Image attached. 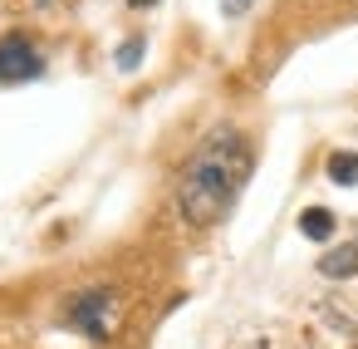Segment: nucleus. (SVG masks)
I'll return each mask as SVG.
<instances>
[{
    "mask_svg": "<svg viewBox=\"0 0 358 349\" xmlns=\"http://www.w3.org/2000/svg\"><path fill=\"white\" fill-rule=\"evenodd\" d=\"M250 163L255 158H250V143H245L241 128H231V123L211 128L192 148V158H187V167L177 177V212H182V221L196 226V231L216 226L231 212V202L241 197V187L250 177Z\"/></svg>",
    "mask_w": 358,
    "mask_h": 349,
    "instance_id": "obj_1",
    "label": "nucleus"
},
{
    "mask_svg": "<svg viewBox=\"0 0 358 349\" xmlns=\"http://www.w3.org/2000/svg\"><path fill=\"white\" fill-rule=\"evenodd\" d=\"M118 320H123V300H118L113 285H89L69 300V324L89 339H113Z\"/></svg>",
    "mask_w": 358,
    "mask_h": 349,
    "instance_id": "obj_2",
    "label": "nucleus"
},
{
    "mask_svg": "<svg viewBox=\"0 0 358 349\" xmlns=\"http://www.w3.org/2000/svg\"><path fill=\"white\" fill-rule=\"evenodd\" d=\"M40 69H45V60H40V50L25 35H6V40H0V84H25Z\"/></svg>",
    "mask_w": 358,
    "mask_h": 349,
    "instance_id": "obj_3",
    "label": "nucleus"
},
{
    "mask_svg": "<svg viewBox=\"0 0 358 349\" xmlns=\"http://www.w3.org/2000/svg\"><path fill=\"white\" fill-rule=\"evenodd\" d=\"M319 271L329 280H343V275H358V246H334L319 256Z\"/></svg>",
    "mask_w": 358,
    "mask_h": 349,
    "instance_id": "obj_4",
    "label": "nucleus"
},
{
    "mask_svg": "<svg viewBox=\"0 0 358 349\" xmlns=\"http://www.w3.org/2000/svg\"><path fill=\"white\" fill-rule=\"evenodd\" d=\"M299 231H304L309 241H329V236H334V217H329L324 207H309V212L299 217Z\"/></svg>",
    "mask_w": 358,
    "mask_h": 349,
    "instance_id": "obj_5",
    "label": "nucleus"
},
{
    "mask_svg": "<svg viewBox=\"0 0 358 349\" xmlns=\"http://www.w3.org/2000/svg\"><path fill=\"white\" fill-rule=\"evenodd\" d=\"M329 177L338 187H358V153H334L329 158Z\"/></svg>",
    "mask_w": 358,
    "mask_h": 349,
    "instance_id": "obj_6",
    "label": "nucleus"
},
{
    "mask_svg": "<svg viewBox=\"0 0 358 349\" xmlns=\"http://www.w3.org/2000/svg\"><path fill=\"white\" fill-rule=\"evenodd\" d=\"M138 64H143V40H128L118 55V69H138Z\"/></svg>",
    "mask_w": 358,
    "mask_h": 349,
    "instance_id": "obj_7",
    "label": "nucleus"
},
{
    "mask_svg": "<svg viewBox=\"0 0 358 349\" xmlns=\"http://www.w3.org/2000/svg\"><path fill=\"white\" fill-rule=\"evenodd\" d=\"M245 6H250V0H221V11H226V15H241Z\"/></svg>",
    "mask_w": 358,
    "mask_h": 349,
    "instance_id": "obj_8",
    "label": "nucleus"
},
{
    "mask_svg": "<svg viewBox=\"0 0 358 349\" xmlns=\"http://www.w3.org/2000/svg\"><path fill=\"white\" fill-rule=\"evenodd\" d=\"M128 6H138V11H152V6H157V0H128Z\"/></svg>",
    "mask_w": 358,
    "mask_h": 349,
    "instance_id": "obj_9",
    "label": "nucleus"
},
{
    "mask_svg": "<svg viewBox=\"0 0 358 349\" xmlns=\"http://www.w3.org/2000/svg\"><path fill=\"white\" fill-rule=\"evenodd\" d=\"M40 6H50V0H40Z\"/></svg>",
    "mask_w": 358,
    "mask_h": 349,
    "instance_id": "obj_10",
    "label": "nucleus"
}]
</instances>
